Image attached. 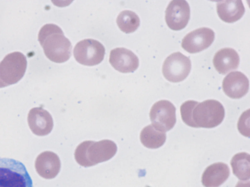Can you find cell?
<instances>
[{"instance_id": "cell-8", "label": "cell", "mask_w": 250, "mask_h": 187, "mask_svg": "<svg viewBox=\"0 0 250 187\" xmlns=\"http://www.w3.org/2000/svg\"><path fill=\"white\" fill-rule=\"evenodd\" d=\"M149 116L151 125L156 129L164 132L168 131L176 123V108L169 101L161 100L153 105Z\"/></svg>"}, {"instance_id": "cell-6", "label": "cell", "mask_w": 250, "mask_h": 187, "mask_svg": "<svg viewBox=\"0 0 250 187\" xmlns=\"http://www.w3.org/2000/svg\"><path fill=\"white\" fill-rule=\"evenodd\" d=\"M105 48L99 41L86 38L75 45L73 55L75 59L80 64L93 66L100 63L104 59Z\"/></svg>"}, {"instance_id": "cell-5", "label": "cell", "mask_w": 250, "mask_h": 187, "mask_svg": "<svg viewBox=\"0 0 250 187\" xmlns=\"http://www.w3.org/2000/svg\"><path fill=\"white\" fill-rule=\"evenodd\" d=\"M26 67V58L22 53H9L0 62V78L8 86L15 84L23 76Z\"/></svg>"}, {"instance_id": "cell-17", "label": "cell", "mask_w": 250, "mask_h": 187, "mask_svg": "<svg viewBox=\"0 0 250 187\" xmlns=\"http://www.w3.org/2000/svg\"><path fill=\"white\" fill-rule=\"evenodd\" d=\"M216 9L219 18L224 21L232 23L240 19L245 9L241 0H221L217 2Z\"/></svg>"}, {"instance_id": "cell-2", "label": "cell", "mask_w": 250, "mask_h": 187, "mask_svg": "<svg viewBox=\"0 0 250 187\" xmlns=\"http://www.w3.org/2000/svg\"><path fill=\"white\" fill-rule=\"evenodd\" d=\"M117 150L116 144L110 140L85 141L77 146L74 156L80 165L88 167L110 159Z\"/></svg>"}, {"instance_id": "cell-10", "label": "cell", "mask_w": 250, "mask_h": 187, "mask_svg": "<svg viewBox=\"0 0 250 187\" xmlns=\"http://www.w3.org/2000/svg\"><path fill=\"white\" fill-rule=\"evenodd\" d=\"M215 34L210 28L202 27L194 30L183 38L181 45L187 52L193 54L208 48L214 39Z\"/></svg>"}, {"instance_id": "cell-7", "label": "cell", "mask_w": 250, "mask_h": 187, "mask_svg": "<svg viewBox=\"0 0 250 187\" xmlns=\"http://www.w3.org/2000/svg\"><path fill=\"white\" fill-rule=\"evenodd\" d=\"M191 67L189 58L177 52L170 54L166 58L162 66V73L168 81L179 82L188 76Z\"/></svg>"}, {"instance_id": "cell-9", "label": "cell", "mask_w": 250, "mask_h": 187, "mask_svg": "<svg viewBox=\"0 0 250 187\" xmlns=\"http://www.w3.org/2000/svg\"><path fill=\"white\" fill-rule=\"evenodd\" d=\"M190 18V7L185 0H173L166 10V22L171 29L180 30L187 25Z\"/></svg>"}, {"instance_id": "cell-1", "label": "cell", "mask_w": 250, "mask_h": 187, "mask_svg": "<svg viewBox=\"0 0 250 187\" xmlns=\"http://www.w3.org/2000/svg\"><path fill=\"white\" fill-rule=\"evenodd\" d=\"M38 40L45 56L52 61L62 63L70 58L71 43L59 26L53 23L44 25L39 31Z\"/></svg>"}, {"instance_id": "cell-23", "label": "cell", "mask_w": 250, "mask_h": 187, "mask_svg": "<svg viewBox=\"0 0 250 187\" xmlns=\"http://www.w3.org/2000/svg\"><path fill=\"white\" fill-rule=\"evenodd\" d=\"M235 187H250V182L248 181H239L237 183Z\"/></svg>"}, {"instance_id": "cell-20", "label": "cell", "mask_w": 250, "mask_h": 187, "mask_svg": "<svg viewBox=\"0 0 250 187\" xmlns=\"http://www.w3.org/2000/svg\"><path fill=\"white\" fill-rule=\"evenodd\" d=\"M116 22L121 31L126 33L134 32L140 25L138 15L131 10H125L118 15Z\"/></svg>"}, {"instance_id": "cell-14", "label": "cell", "mask_w": 250, "mask_h": 187, "mask_svg": "<svg viewBox=\"0 0 250 187\" xmlns=\"http://www.w3.org/2000/svg\"><path fill=\"white\" fill-rule=\"evenodd\" d=\"M35 166L40 176L45 179H50L55 178L59 173L61 162L56 153L46 151L37 156Z\"/></svg>"}, {"instance_id": "cell-21", "label": "cell", "mask_w": 250, "mask_h": 187, "mask_svg": "<svg viewBox=\"0 0 250 187\" xmlns=\"http://www.w3.org/2000/svg\"><path fill=\"white\" fill-rule=\"evenodd\" d=\"M198 102L188 100L183 103L180 107L182 119L188 126H191V114L193 108Z\"/></svg>"}, {"instance_id": "cell-19", "label": "cell", "mask_w": 250, "mask_h": 187, "mask_svg": "<svg viewBox=\"0 0 250 187\" xmlns=\"http://www.w3.org/2000/svg\"><path fill=\"white\" fill-rule=\"evenodd\" d=\"M248 153H236L232 158L230 165L233 174L239 180H249L250 177V157Z\"/></svg>"}, {"instance_id": "cell-12", "label": "cell", "mask_w": 250, "mask_h": 187, "mask_svg": "<svg viewBox=\"0 0 250 187\" xmlns=\"http://www.w3.org/2000/svg\"><path fill=\"white\" fill-rule=\"evenodd\" d=\"M225 94L229 97L239 99L245 96L249 88L248 77L242 72L234 71L225 77L222 83Z\"/></svg>"}, {"instance_id": "cell-13", "label": "cell", "mask_w": 250, "mask_h": 187, "mask_svg": "<svg viewBox=\"0 0 250 187\" xmlns=\"http://www.w3.org/2000/svg\"><path fill=\"white\" fill-rule=\"evenodd\" d=\"M27 120L32 132L38 136L48 134L53 127L51 114L42 107L31 109L28 113Z\"/></svg>"}, {"instance_id": "cell-22", "label": "cell", "mask_w": 250, "mask_h": 187, "mask_svg": "<svg viewBox=\"0 0 250 187\" xmlns=\"http://www.w3.org/2000/svg\"><path fill=\"white\" fill-rule=\"evenodd\" d=\"M249 110L245 111L241 114L239 121L238 122L237 127L239 132L243 135L249 137V124H247V122L249 121Z\"/></svg>"}, {"instance_id": "cell-16", "label": "cell", "mask_w": 250, "mask_h": 187, "mask_svg": "<svg viewBox=\"0 0 250 187\" xmlns=\"http://www.w3.org/2000/svg\"><path fill=\"white\" fill-rule=\"evenodd\" d=\"M229 166L225 163L218 162L208 166L202 176L201 182L205 187H219L229 178Z\"/></svg>"}, {"instance_id": "cell-24", "label": "cell", "mask_w": 250, "mask_h": 187, "mask_svg": "<svg viewBox=\"0 0 250 187\" xmlns=\"http://www.w3.org/2000/svg\"><path fill=\"white\" fill-rule=\"evenodd\" d=\"M7 86L8 85L5 84L0 78V88H3Z\"/></svg>"}, {"instance_id": "cell-18", "label": "cell", "mask_w": 250, "mask_h": 187, "mask_svg": "<svg viewBox=\"0 0 250 187\" xmlns=\"http://www.w3.org/2000/svg\"><path fill=\"white\" fill-rule=\"evenodd\" d=\"M166 138L165 132L158 130L151 124L144 128L140 133L141 143L149 149H157L162 146Z\"/></svg>"}, {"instance_id": "cell-15", "label": "cell", "mask_w": 250, "mask_h": 187, "mask_svg": "<svg viewBox=\"0 0 250 187\" xmlns=\"http://www.w3.org/2000/svg\"><path fill=\"white\" fill-rule=\"evenodd\" d=\"M240 58L237 52L231 48H224L218 51L213 58V65L217 72L225 75L237 69Z\"/></svg>"}, {"instance_id": "cell-4", "label": "cell", "mask_w": 250, "mask_h": 187, "mask_svg": "<svg viewBox=\"0 0 250 187\" xmlns=\"http://www.w3.org/2000/svg\"><path fill=\"white\" fill-rule=\"evenodd\" d=\"M0 187H33L31 178L22 163L0 158Z\"/></svg>"}, {"instance_id": "cell-11", "label": "cell", "mask_w": 250, "mask_h": 187, "mask_svg": "<svg viewBox=\"0 0 250 187\" xmlns=\"http://www.w3.org/2000/svg\"><path fill=\"white\" fill-rule=\"evenodd\" d=\"M109 61L116 70L122 73L133 72L139 66L137 56L131 50L123 47L111 50Z\"/></svg>"}, {"instance_id": "cell-3", "label": "cell", "mask_w": 250, "mask_h": 187, "mask_svg": "<svg viewBox=\"0 0 250 187\" xmlns=\"http://www.w3.org/2000/svg\"><path fill=\"white\" fill-rule=\"evenodd\" d=\"M225 117V109L216 100L198 102L193 108L191 127L212 128L220 125Z\"/></svg>"}]
</instances>
